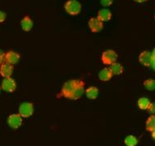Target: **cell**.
I'll return each mask as SVG.
<instances>
[{
  "label": "cell",
  "mask_w": 155,
  "mask_h": 146,
  "mask_svg": "<svg viewBox=\"0 0 155 146\" xmlns=\"http://www.w3.org/2000/svg\"><path fill=\"white\" fill-rule=\"evenodd\" d=\"M85 82L81 79H70L64 82L60 96L71 100H77L84 95Z\"/></svg>",
  "instance_id": "cell-1"
},
{
  "label": "cell",
  "mask_w": 155,
  "mask_h": 146,
  "mask_svg": "<svg viewBox=\"0 0 155 146\" xmlns=\"http://www.w3.org/2000/svg\"><path fill=\"white\" fill-rule=\"evenodd\" d=\"M64 9L69 15L77 16L81 12L82 5L77 0H68L64 4Z\"/></svg>",
  "instance_id": "cell-2"
},
{
  "label": "cell",
  "mask_w": 155,
  "mask_h": 146,
  "mask_svg": "<svg viewBox=\"0 0 155 146\" xmlns=\"http://www.w3.org/2000/svg\"><path fill=\"white\" fill-rule=\"evenodd\" d=\"M118 54L114 50L108 49L106 50L101 55V61L102 64L106 65H110L111 64L117 61Z\"/></svg>",
  "instance_id": "cell-3"
},
{
  "label": "cell",
  "mask_w": 155,
  "mask_h": 146,
  "mask_svg": "<svg viewBox=\"0 0 155 146\" xmlns=\"http://www.w3.org/2000/svg\"><path fill=\"white\" fill-rule=\"evenodd\" d=\"M34 105L31 102H23L19 106V114L23 118H28L33 114Z\"/></svg>",
  "instance_id": "cell-4"
},
{
  "label": "cell",
  "mask_w": 155,
  "mask_h": 146,
  "mask_svg": "<svg viewBox=\"0 0 155 146\" xmlns=\"http://www.w3.org/2000/svg\"><path fill=\"white\" fill-rule=\"evenodd\" d=\"M16 82L12 77L4 78L1 83V89L8 93L14 92L16 89Z\"/></svg>",
  "instance_id": "cell-5"
},
{
  "label": "cell",
  "mask_w": 155,
  "mask_h": 146,
  "mask_svg": "<svg viewBox=\"0 0 155 146\" xmlns=\"http://www.w3.org/2000/svg\"><path fill=\"white\" fill-rule=\"evenodd\" d=\"M7 122L11 128L18 129L23 123V118L19 113H12L8 116Z\"/></svg>",
  "instance_id": "cell-6"
},
{
  "label": "cell",
  "mask_w": 155,
  "mask_h": 146,
  "mask_svg": "<svg viewBox=\"0 0 155 146\" xmlns=\"http://www.w3.org/2000/svg\"><path fill=\"white\" fill-rule=\"evenodd\" d=\"M88 26L93 33H98L103 29L104 24L97 17H91L88 21Z\"/></svg>",
  "instance_id": "cell-7"
},
{
  "label": "cell",
  "mask_w": 155,
  "mask_h": 146,
  "mask_svg": "<svg viewBox=\"0 0 155 146\" xmlns=\"http://www.w3.org/2000/svg\"><path fill=\"white\" fill-rule=\"evenodd\" d=\"M21 60V55L14 51H9L6 52L4 56V62L10 64L12 65H15L19 63Z\"/></svg>",
  "instance_id": "cell-8"
},
{
  "label": "cell",
  "mask_w": 155,
  "mask_h": 146,
  "mask_svg": "<svg viewBox=\"0 0 155 146\" xmlns=\"http://www.w3.org/2000/svg\"><path fill=\"white\" fill-rule=\"evenodd\" d=\"M14 72V66L6 62H3L0 64V75L4 78L12 77Z\"/></svg>",
  "instance_id": "cell-9"
},
{
  "label": "cell",
  "mask_w": 155,
  "mask_h": 146,
  "mask_svg": "<svg viewBox=\"0 0 155 146\" xmlns=\"http://www.w3.org/2000/svg\"><path fill=\"white\" fill-rule=\"evenodd\" d=\"M138 60L140 64L143 66L149 67L151 65L152 62V57H151V52L149 51H142L138 57Z\"/></svg>",
  "instance_id": "cell-10"
},
{
  "label": "cell",
  "mask_w": 155,
  "mask_h": 146,
  "mask_svg": "<svg viewBox=\"0 0 155 146\" xmlns=\"http://www.w3.org/2000/svg\"><path fill=\"white\" fill-rule=\"evenodd\" d=\"M21 26L25 32H29L32 30L33 27V21L32 18L28 16H24L21 21Z\"/></svg>",
  "instance_id": "cell-11"
},
{
  "label": "cell",
  "mask_w": 155,
  "mask_h": 146,
  "mask_svg": "<svg viewBox=\"0 0 155 146\" xmlns=\"http://www.w3.org/2000/svg\"><path fill=\"white\" fill-rule=\"evenodd\" d=\"M112 77H113V74L109 67H105L98 73V78L102 82H108L111 79Z\"/></svg>",
  "instance_id": "cell-12"
},
{
  "label": "cell",
  "mask_w": 155,
  "mask_h": 146,
  "mask_svg": "<svg viewBox=\"0 0 155 146\" xmlns=\"http://www.w3.org/2000/svg\"><path fill=\"white\" fill-rule=\"evenodd\" d=\"M97 17L104 23V22H107V21H110L111 20L112 13L109 9H107V8H102V9L98 11Z\"/></svg>",
  "instance_id": "cell-13"
},
{
  "label": "cell",
  "mask_w": 155,
  "mask_h": 146,
  "mask_svg": "<svg viewBox=\"0 0 155 146\" xmlns=\"http://www.w3.org/2000/svg\"><path fill=\"white\" fill-rule=\"evenodd\" d=\"M84 94L89 100H95L98 96L99 90L97 87L91 86V87H89L87 89L84 90Z\"/></svg>",
  "instance_id": "cell-14"
},
{
  "label": "cell",
  "mask_w": 155,
  "mask_h": 146,
  "mask_svg": "<svg viewBox=\"0 0 155 146\" xmlns=\"http://www.w3.org/2000/svg\"><path fill=\"white\" fill-rule=\"evenodd\" d=\"M109 68L111 70L113 75H120L124 73V66L117 61L110 64Z\"/></svg>",
  "instance_id": "cell-15"
},
{
  "label": "cell",
  "mask_w": 155,
  "mask_h": 146,
  "mask_svg": "<svg viewBox=\"0 0 155 146\" xmlns=\"http://www.w3.org/2000/svg\"><path fill=\"white\" fill-rule=\"evenodd\" d=\"M145 129L149 132H152L155 130V114L151 115L147 118L145 122Z\"/></svg>",
  "instance_id": "cell-16"
},
{
  "label": "cell",
  "mask_w": 155,
  "mask_h": 146,
  "mask_svg": "<svg viewBox=\"0 0 155 146\" xmlns=\"http://www.w3.org/2000/svg\"><path fill=\"white\" fill-rule=\"evenodd\" d=\"M150 103H151V101L147 97H140L137 100V106L141 110H147Z\"/></svg>",
  "instance_id": "cell-17"
},
{
  "label": "cell",
  "mask_w": 155,
  "mask_h": 146,
  "mask_svg": "<svg viewBox=\"0 0 155 146\" xmlns=\"http://www.w3.org/2000/svg\"><path fill=\"white\" fill-rule=\"evenodd\" d=\"M138 139L134 135H128L125 137L124 144L126 146H137L138 144Z\"/></svg>",
  "instance_id": "cell-18"
},
{
  "label": "cell",
  "mask_w": 155,
  "mask_h": 146,
  "mask_svg": "<svg viewBox=\"0 0 155 146\" xmlns=\"http://www.w3.org/2000/svg\"><path fill=\"white\" fill-rule=\"evenodd\" d=\"M143 86L145 89L149 91H154L155 90V79L153 78H148L143 82Z\"/></svg>",
  "instance_id": "cell-19"
},
{
  "label": "cell",
  "mask_w": 155,
  "mask_h": 146,
  "mask_svg": "<svg viewBox=\"0 0 155 146\" xmlns=\"http://www.w3.org/2000/svg\"><path fill=\"white\" fill-rule=\"evenodd\" d=\"M113 2H114V0H100V3L103 7H110V5H112Z\"/></svg>",
  "instance_id": "cell-20"
},
{
  "label": "cell",
  "mask_w": 155,
  "mask_h": 146,
  "mask_svg": "<svg viewBox=\"0 0 155 146\" xmlns=\"http://www.w3.org/2000/svg\"><path fill=\"white\" fill-rule=\"evenodd\" d=\"M147 111L151 114H155V103L151 102L150 103V106L148 107Z\"/></svg>",
  "instance_id": "cell-21"
},
{
  "label": "cell",
  "mask_w": 155,
  "mask_h": 146,
  "mask_svg": "<svg viewBox=\"0 0 155 146\" xmlns=\"http://www.w3.org/2000/svg\"><path fill=\"white\" fill-rule=\"evenodd\" d=\"M6 18H7L6 13L3 11H0V23H3L5 21Z\"/></svg>",
  "instance_id": "cell-22"
},
{
  "label": "cell",
  "mask_w": 155,
  "mask_h": 146,
  "mask_svg": "<svg viewBox=\"0 0 155 146\" xmlns=\"http://www.w3.org/2000/svg\"><path fill=\"white\" fill-rule=\"evenodd\" d=\"M4 56H5V52L0 49V64L4 62Z\"/></svg>",
  "instance_id": "cell-23"
},
{
  "label": "cell",
  "mask_w": 155,
  "mask_h": 146,
  "mask_svg": "<svg viewBox=\"0 0 155 146\" xmlns=\"http://www.w3.org/2000/svg\"><path fill=\"white\" fill-rule=\"evenodd\" d=\"M135 3H145V2H146L147 0H133Z\"/></svg>",
  "instance_id": "cell-24"
},
{
  "label": "cell",
  "mask_w": 155,
  "mask_h": 146,
  "mask_svg": "<svg viewBox=\"0 0 155 146\" xmlns=\"http://www.w3.org/2000/svg\"><path fill=\"white\" fill-rule=\"evenodd\" d=\"M151 57H152V61L155 60V48H153V51L151 52Z\"/></svg>",
  "instance_id": "cell-25"
},
{
  "label": "cell",
  "mask_w": 155,
  "mask_h": 146,
  "mask_svg": "<svg viewBox=\"0 0 155 146\" xmlns=\"http://www.w3.org/2000/svg\"><path fill=\"white\" fill-rule=\"evenodd\" d=\"M150 66L152 67L153 69L155 70V60H153L152 62H151V65H150Z\"/></svg>",
  "instance_id": "cell-26"
},
{
  "label": "cell",
  "mask_w": 155,
  "mask_h": 146,
  "mask_svg": "<svg viewBox=\"0 0 155 146\" xmlns=\"http://www.w3.org/2000/svg\"><path fill=\"white\" fill-rule=\"evenodd\" d=\"M150 133H151V137H152V139L153 141H155V130L153 131L152 132H150Z\"/></svg>",
  "instance_id": "cell-27"
},
{
  "label": "cell",
  "mask_w": 155,
  "mask_h": 146,
  "mask_svg": "<svg viewBox=\"0 0 155 146\" xmlns=\"http://www.w3.org/2000/svg\"><path fill=\"white\" fill-rule=\"evenodd\" d=\"M0 92H1V87H0Z\"/></svg>",
  "instance_id": "cell-28"
},
{
  "label": "cell",
  "mask_w": 155,
  "mask_h": 146,
  "mask_svg": "<svg viewBox=\"0 0 155 146\" xmlns=\"http://www.w3.org/2000/svg\"><path fill=\"white\" fill-rule=\"evenodd\" d=\"M154 20H155V15H154Z\"/></svg>",
  "instance_id": "cell-29"
}]
</instances>
